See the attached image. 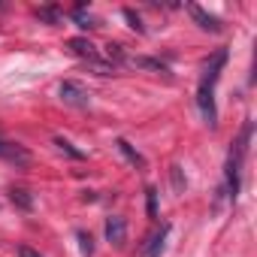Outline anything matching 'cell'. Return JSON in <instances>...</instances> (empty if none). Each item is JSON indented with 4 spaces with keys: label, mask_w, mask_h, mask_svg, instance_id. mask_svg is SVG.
<instances>
[{
    "label": "cell",
    "mask_w": 257,
    "mask_h": 257,
    "mask_svg": "<svg viewBox=\"0 0 257 257\" xmlns=\"http://www.w3.org/2000/svg\"><path fill=\"white\" fill-rule=\"evenodd\" d=\"M124 64H131V67H140V70H155V73H170L161 61H155V58H127Z\"/></svg>",
    "instance_id": "30bf717a"
},
{
    "label": "cell",
    "mask_w": 257,
    "mask_h": 257,
    "mask_svg": "<svg viewBox=\"0 0 257 257\" xmlns=\"http://www.w3.org/2000/svg\"><path fill=\"white\" fill-rule=\"evenodd\" d=\"M10 200H13V206H19V209H25V212L34 209V197H31V191H25V188H13V191H10Z\"/></svg>",
    "instance_id": "9c48e42d"
},
{
    "label": "cell",
    "mask_w": 257,
    "mask_h": 257,
    "mask_svg": "<svg viewBox=\"0 0 257 257\" xmlns=\"http://www.w3.org/2000/svg\"><path fill=\"white\" fill-rule=\"evenodd\" d=\"M37 16H40V19H46L49 25H58V22H61L58 10H52V7H43V10H37Z\"/></svg>",
    "instance_id": "9a60e30c"
},
{
    "label": "cell",
    "mask_w": 257,
    "mask_h": 257,
    "mask_svg": "<svg viewBox=\"0 0 257 257\" xmlns=\"http://www.w3.org/2000/svg\"><path fill=\"white\" fill-rule=\"evenodd\" d=\"M146 194H149V215H152V218H158V191H155V188H149Z\"/></svg>",
    "instance_id": "2e32d148"
},
{
    "label": "cell",
    "mask_w": 257,
    "mask_h": 257,
    "mask_svg": "<svg viewBox=\"0 0 257 257\" xmlns=\"http://www.w3.org/2000/svg\"><path fill=\"white\" fill-rule=\"evenodd\" d=\"M106 239H109L112 245H124V239H127V224H124V218H118V215L106 218Z\"/></svg>",
    "instance_id": "8992f818"
},
{
    "label": "cell",
    "mask_w": 257,
    "mask_h": 257,
    "mask_svg": "<svg viewBox=\"0 0 257 257\" xmlns=\"http://www.w3.org/2000/svg\"><path fill=\"white\" fill-rule=\"evenodd\" d=\"M124 19L131 22V28H134L137 34H146V25H143V19H140V16H137L134 10H124Z\"/></svg>",
    "instance_id": "5bb4252c"
},
{
    "label": "cell",
    "mask_w": 257,
    "mask_h": 257,
    "mask_svg": "<svg viewBox=\"0 0 257 257\" xmlns=\"http://www.w3.org/2000/svg\"><path fill=\"white\" fill-rule=\"evenodd\" d=\"M115 146H118V152H121V155H124L127 161H131L134 167H140V170L146 167V158H143V155H140V152H137V149H134L131 143H127V140H115Z\"/></svg>",
    "instance_id": "ba28073f"
},
{
    "label": "cell",
    "mask_w": 257,
    "mask_h": 257,
    "mask_svg": "<svg viewBox=\"0 0 257 257\" xmlns=\"http://www.w3.org/2000/svg\"><path fill=\"white\" fill-rule=\"evenodd\" d=\"M188 13L194 16V22L203 28V31H209V34H221L224 28H221V19H215L212 13H206L203 7H197V4H188Z\"/></svg>",
    "instance_id": "5b68a950"
},
{
    "label": "cell",
    "mask_w": 257,
    "mask_h": 257,
    "mask_svg": "<svg viewBox=\"0 0 257 257\" xmlns=\"http://www.w3.org/2000/svg\"><path fill=\"white\" fill-rule=\"evenodd\" d=\"M167 236H170V224H161V230L149 239V248H146V257H161V251H164V242H167Z\"/></svg>",
    "instance_id": "52a82bcc"
},
{
    "label": "cell",
    "mask_w": 257,
    "mask_h": 257,
    "mask_svg": "<svg viewBox=\"0 0 257 257\" xmlns=\"http://www.w3.org/2000/svg\"><path fill=\"white\" fill-rule=\"evenodd\" d=\"M224 64H227V49H218V52L209 58V64H206V70H203V79H200V88H197V106H200V112H203V118H206L209 127L218 124L215 85H218V79H221Z\"/></svg>",
    "instance_id": "6da1fadb"
},
{
    "label": "cell",
    "mask_w": 257,
    "mask_h": 257,
    "mask_svg": "<svg viewBox=\"0 0 257 257\" xmlns=\"http://www.w3.org/2000/svg\"><path fill=\"white\" fill-rule=\"evenodd\" d=\"M248 143H251V121L242 124L239 137L233 140V146H230V152H227L224 170H227V194H230V200H236V197H239V188H242V167H245Z\"/></svg>",
    "instance_id": "7a4b0ae2"
},
{
    "label": "cell",
    "mask_w": 257,
    "mask_h": 257,
    "mask_svg": "<svg viewBox=\"0 0 257 257\" xmlns=\"http://www.w3.org/2000/svg\"><path fill=\"white\" fill-rule=\"evenodd\" d=\"M0 161H7V164H16V167H28L31 164V152L19 143H7V140H0Z\"/></svg>",
    "instance_id": "277c9868"
},
{
    "label": "cell",
    "mask_w": 257,
    "mask_h": 257,
    "mask_svg": "<svg viewBox=\"0 0 257 257\" xmlns=\"http://www.w3.org/2000/svg\"><path fill=\"white\" fill-rule=\"evenodd\" d=\"M58 94H61V100H64L67 106H79V109H85V106L91 103V94H88V88H85L82 82H73V79L61 82Z\"/></svg>",
    "instance_id": "3957f363"
},
{
    "label": "cell",
    "mask_w": 257,
    "mask_h": 257,
    "mask_svg": "<svg viewBox=\"0 0 257 257\" xmlns=\"http://www.w3.org/2000/svg\"><path fill=\"white\" fill-rule=\"evenodd\" d=\"M55 146H58V149H61L64 155H70L73 161H82V158H85V152L73 149V143H70V140H64V137H55Z\"/></svg>",
    "instance_id": "8fae6325"
},
{
    "label": "cell",
    "mask_w": 257,
    "mask_h": 257,
    "mask_svg": "<svg viewBox=\"0 0 257 257\" xmlns=\"http://www.w3.org/2000/svg\"><path fill=\"white\" fill-rule=\"evenodd\" d=\"M73 19H76V25L85 28V31H88V28H97V25H94V16L85 13V7H76V10H73Z\"/></svg>",
    "instance_id": "7c38bea8"
},
{
    "label": "cell",
    "mask_w": 257,
    "mask_h": 257,
    "mask_svg": "<svg viewBox=\"0 0 257 257\" xmlns=\"http://www.w3.org/2000/svg\"><path fill=\"white\" fill-rule=\"evenodd\" d=\"M19 257H43L37 248H31V245H19Z\"/></svg>",
    "instance_id": "e0dca14e"
},
{
    "label": "cell",
    "mask_w": 257,
    "mask_h": 257,
    "mask_svg": "<svg viewBox=\"0 0 257 257\" xmlns=\"http://www.w3.org/2000/svg\"><path fill=\"white\" fill-rule=\"evenodd\" d=\"M76 239H79V245H82V257H91V254H94V239H91V233L79 230Z\"/></svg>",
    "instance_id": "4fadbf2b"
}]
</instances>
